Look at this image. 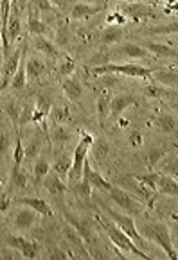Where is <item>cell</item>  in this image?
Instances as JSON below:
<instances>
[{
    "mask_svg": "<svg viewBox=\"0 0 178 260\" xmlns=\"http://www.w3.org/2000/svg\"><path fill=\"white\" fill-rule=\"evenodd\" d=\"M72 137V131L65 126V124H56L52 122V131H50V138L58 147H65V144Z\"/></svg>",
    "mask_w": 178,
    "mask_h": 260,
    "instance_id": "obj_28",
    "label": "cell"
},
{
    "mask_svg": "<svg viewBox=\"0 0 178 260\" xmlns=\"http://www.w3.org/2000/svg\"><path fill=\"white\" fill-rule=\"evenodd\" d=\"M144 92H146V95H150V97H164V90L157 88V86H147Z\"/></svg>",
    "mask_w": 178,
    "mask_h": 260,
    "instance_id": "obj_46",
    "label": "cell"
},
{
    "mask_svg": "<svg viewBox=\"0 0 178 260\" xmlns=\"http://www.w3.org/2000/svg\"><path fill=\"white\" fill-rule=\"evenodd\" d=\"M33 47H35V50L42 52L43 56L60 57V50H58V47H56V43L47 40L45 36H33Z\"/></svg>",
    "mask_w": 178,
    "mask_h": 260,
    "instance_id": "obj_26",
    "label": "cell"
},
{
    "mask_svg": "<svg viewBox=\"0 0 178 260\" xmlns=\"http://www.w3.org/2000/svg\"><path fill=\"white\" fill-rule=\"evenodd\" d=\"M8 207H9V198L6 196V190H2V205H0V210H2V214H6Z\"/></svg>",
    "mask_w": 178,
    "mask_h": 260,
    "instance_id": "obj_47",
    "label": "cell"
},
{
    "mask_svg": "<svg viewBox=\"0 0 178 260\" xmlns=\"http://www.w3.org/2000/svg\"><path fill=\"white\" fill-rule=\"evenodd\" d=\"M25 72H27L29 83L38 81L40 77L45 74V61L42 59V56H38V54H31V56L25 57Z\"/></svg>",
    "mask_w": 178,
    "mask_h": 260,
    "instance_id": "obj_17",
    "label": "cell"
},
{
    "mask_svg": "<svg viewBox=\"0 0 178 260\" xmlns=\"http://www.w3.org/2000/svg\"><path fill=\"white\" fill-rule=\"evenodd\" d=\"M13 0H2V6H11Z\"/></svg>",
    "mask_w": 178,
    "mask_h": 260,
    "instance_id": "obj_51",
    "label": "cell"
},
{
    "mask_svg": "<svg viewBox=\"0 0 178 260\" xmlns=\"http://www.w3.org/2000/svg\"><path fill=\"white\" fill-rule=\"evenodd\" d=\"M50 169L52 167H50L49 160L45 156L36 158L35 164H33V178H35L36 183H43V180H45V176L49 174Z\"/></svg>",
    "mask_w": 178,
    "mask_h": 260,
    "instance_id": "obj_30",
    "label": "cell"
},
{
    "mask_svg": "<svg viewBox=\"0 0 178 260\" xmlns=\"http://www.w3.org/2000/svg\"><path fill=\"white\" fill-rule=\"evenodd\" d=\"M157 192L171 198H178V181L169 174H159L157 180Z\"/></svg>",
    "mask_w": 178,
    "mask_h": 260,
    "instance_id": "obj_23",
    "label": "cell"
},
{
    "mask_svg": "<svg viewBox=\"0 0 178 260\" xmlns=\"http://www.w3.org/2000/svg\"><path fill=\"white\" fill-rule=\"evenodd\" d=\"M135 104V97L130 93H119V95L112 97V104H110V120H117L124 111L130 106Z\"/></svg>",
    "mask_w": 178,
    "mask_h": 260,
    "instance_id": "obj_14",
    "label": "cell"
},
{
    "mask_svg": "<svg viewBox=\"0 0 178 260\" xmlns=\"http://www.w3.org/2000/svg\"><path fill=\"white\" fill-rule=\"evenodd\" d=\"M157 180H159V174H146V176H137V181L142 183L144 187L151 188V190H157Z\"/></svg>",
    "mask_w": 178,
    "mask_h": 260,
    "instance_id": "obj_43",
    "label": "cell"
},
{
    "mask_svg": "<svg viewBox=\"0 0 178 260\" xmlns=\"http://www.w3.org/2000/svg\"><path fill=\"white\" fill-rule=\"evenodd\" d=\"M124 36H126V31H123V27L108 25L103 31H99V43L101 45H113V43L123 42Z\"/></svg>",
    "mask_w": 178,
    "mask_h": 260,
    "instance_id": "obj_20",
    "label": "cell"
},
{
    "mask_svg": "<svg viewBox=\"0 0 178 260\" xmlns=\"http://www.w3.org/2000/svg\"><path fill=\"white\" fill-rule=\"evenodd\" d=\"M153 79H157L159 83H162L167 88H178V72L171 69H160L153 70Z\"/></svg>",
    "mask_w": 178,
    "mask_h": 260,
    "instance_id": "obj_27",
    "label": "cell"
},
{
    "mask_svg": "<svg viewBox=\"0 0 178 260\" xmlns=\"http://www.w3.org/2000/svg\"><path fill=\"white\" fill-rule=\"evenodd\" d=\"M11 180L16 188H23L25 185H27V174H25V171H23L22 167H15V165H13Z\"/></svg>",
    "mask_w": 178,
    "mask_h": 260,
    "instance_id": "obj_39",
    "label": "cell"
},
{
    "mask_svg": "<svg viewBox=\"0 0 178 260\" xmlns=\"http://www.w3.org/2000/svg\"><path fill=\"white\" fill-rule=\"evenodd\" d=\"M27 81L29 79H27V72H25V61H22L18 72L15 74L11 84H9V88L15 90V92H18V90H23V88H25V84H27Z\"/></svg>",
    "mask_w": 178,
    "mask_h": 260,
    "instance_id": "obj_34",
    "label": "cell"
},
{
    "mask_svg": "<svg viewBox=\"0 0 178 260\" xmlns=\"http://www.w3.org/2000/svg\"><path fill=\"white\" fill-rule=\"evenodd\" d=\"M22 103H16L15 99H11L9 97L8 101H4V106H2V110H4V113H8V119L13 122V126L18 129V120H20V113H22Z\"/></svg>",
    "mask_w": 178,
    "mask_h": 260,
    "instance_id": "obj_29",
    "label": "cell"
},
{
    "mask_svg": "<svg viewBox=\"0 0 178 260\" xmlns=\"http://www.w3.org/2000/svg\"><path fill=\"white\" fill-rule=\"evenodd\" d=\"M101 226H103L105 234L108 235L112 244L115 246L117 249H121V251H124V253H130V255H133V256H139V258H144V260L151 258L146 251L140 249V246H137V242L133 241L130 235L124 234L123 230H121L112 219H101Z\"/></svg>",
    "mask_w": 178,
    "mask_h": 260,
    "instance_id": "obj_2",
    "label": "cell"
},
{
    "mask_svg": "<svg viewBox=\"0 0 178 260\" xmlns=\"http://www.w3.org/2000/svg\"><path fill=\"white\" fill-rule=\"evenodd\" d=\"M103 9V6H92L86 4V2H76L70 9V18L74 20H86L90 16L97 15V13Z\"/></svg>",
    "mask_w": 178,
    "mask_h": 260,
    "instance_id": "obj_21",
    "label": "cell"
},
{
    "mask_svg": "<svg viewBox=\"0 0 178 260\" xmlns=\"http://www.w3.org/2000/svg\"><path fill=\"white\" fill-rule=\"evenodd\" d=\"M96 76H126V77H139V79H151L153 70L146 69L137 63H124V65H115V63H105V65L92 67L90 70Z\"/></svg>",
    "mask_w": 178,
    "mask_h": 260,
    "instance_id": "obj_4",
    "label": "cell"
},
{
    "mask_svg": "<svg viewBox=\"0 0 178 260\" xmlns=\"http://www.w3.org/2000/svg\"><path fill=\"white\" fill-rule=\"evenodd\" d=\"M23 57H25V47H16L15 50H11L8 59L2 61V92H6V88L11 84L13 77L22 65Z\"/></svg>",
    "mask_w": 178,
    "mask_h": 260,
    "instance_id": "obj_7",
    "label": "cell"
},
{
    "mask_svg": "<svg viewBox=\"0 0 178 260\" xmlns=\"http://www.w3.org/2000/svg\"><path fill=\"white\" fill-rule=\"evenodd\" d=\"M110 104H112V95L108 92H101L97 95L96 110H97V119H99L101 126H105L106 120H110Z\"/></svg>",
    "mask_w": 178,
    "mask_h": 260,
    "instance_id": "obj_22",
    "label": "cell"
},
{
    "mask_svg": "<svg viewBox=\"0 0 178 260\" xmlns=\"http://www.w3.org/2000/svg\"><path fill=\"white\" fill-rule=\"evenodd\" d=\"M110 57H112V59L124 57V59H144V61H150V59H153L155 56H153L142 43L121 42V43H117L115 49L110 50Z\"/></svg>",
    "mask_w": 178,
    "mask_h": 260,
    "instance_id": "obj_5",
    "label": "cell"
},
{
    "mask_svg": "<svg viewBox=\"0 0 178 260\" xmlns=\"http://www.w3.org/2000/svg\"><path fill=\"white\" fill-rule=\"evenodd\" d=\"M128 140H130V146H133V147H139V146H142V137H140V133H132L128 137Z\"/></svg>",
    "mask_w": 178,
    "mask_h": 260,
    "instance_id": "obj_45",
    "label": "cell"
},
{
    "mask_svg": "<svg viewBox=\"0 0 178 260\" xmlns=\"http://www.w3.org/2000/svg\"><path fill=\"white\" fill-rule=\"evenodd\" d=\"M67 117H69V110L63 108V106L54 108V110L50 111V119H52V122H56V124H65Z\"/></svg>",
    "mask_w": 178,
    "mask_h": 260,
    "instance_id": "obj_42",
    "label": "cell"
},
{
    "mask_svg": "<svg viewBox=\"0 0 178 260\" xmlns=\"http://www.w3.org/2000/svg\"><path fill=\"white\" fill-rule=\"evenodd\" d=\"M144 32H146V35H151V36L178 35V20H173V22H167V23H160V25L147 27Z\"/></svg>",
    "mask_w": 178,
    "mask_h": 260,
    "instance_id": "obj_31",
    "label": "cell"
},
{
    "mask_svg": "<svg viewBox=\"0 0 178 260\" xmlns=\"http://www.w3.org/2000/svg\"><path fill=\"white\" fill-rule=\"evenodd\" d=\"M108 194H110V198H112L113 203H115L119 208H123V212H126V214L135 215V214H139V212H140L139 201H137L135 198H132L128 192H124L123 188H119V187H115V185H113V187L108 190Z\"/></svg>",
    "mask_w": 178,
    "mask_h": 260,
    "instance_id": "obj_10",
    "label": "cell"
},
{
    "mask_svg": "<svg viewBox=\"0 0 178 260\" xmlns=\"http://www.w3.org/2000/svg\"><path fill=\"white\" fill-rule=\"evenodd\" d=\"M76 194L79 196V198H85V199H88L90 196H92V185H90V181L86 180L85 176H83V180L79 181L78 185H76Z\"/></svg>",
    "mask_w": 178,
    "mask_h": 260,
    "instance_id": "obj_41",
    "label": "cell"
},
{
    "mask_svg": "<svg viewBox=\"0 0 178 260\" xmlns=\"http://www.w3.org/2000/svg\"><path fill=\"white\" fill-rule=\"evenodd\" d=\"M15 129L16 127L13 126V122L4 115V119H2V133H0V153H2V160L4 161L9 154L13 156V149H15V144H16V138L13 142V133H16Z\"/></svg>",
    "mask_w": 178,
    "mask_h": 260,
    "instance_id": "obj_11",
    "label": "cell"
},
{
    "mask_svg": "<svg viewBox=\"0 0 178 260\" xmlns=\"http://www.w3.org/2000/svg\"><path fill=\"white\" fill-rule=\"evenodd\" d=\"M40 217L42 215L36 210H33L31 207H25V205H20L18 208H15L11 214V224L16 232H25V230H31L35 224H38Z\"/></svg>",
    "mask_w": 178,
    "mask_h": 260,
    "instance_id": "obj_8",
    "label": "cell"
},
{
    "mask_svg": "<svg viewBox=\"0 0 178 260\" xmlns=\"http://www.w3.org/2000/svg\"><path fill=\"white\" fill-rule=\"evenodd\" d=\"M169 108L174 111V113L178 115V103H176V101H171V103H169Z\"/></svg>",
    "mask_w": 178,
    "mask_h": 260,
    "instance_id": "obj_49",
    "label": "cell"
},
{
    "mask_svg": "<svg viewBox=\"0 0 178 260\" xmlns=\"http://www.w3.org/2000/svg\"><path fill=\"white\" fill-rule=\"evenodd\" d=\"M15 2H16V4H18L22 9H25V8L29 6V0H15Z\"/></svg>",
    "mask_w": 178,
    "mask_h": 260,
    "instance_id": "obj_48",
    "label": "cell"
},
{
    "mask_svg": "<svg viewBox=\"0 0 178 260\" xmlns=\"http://www.w3.org/2000/svg\"><path fill=\"white\" fill-rule=\"evenodd\" d=\"M83 176L86 178V180L90 181V185H92V188H99V190H105V192H108L110 188L113 187L112 183H110L108 180H105V178L101 176L99 172L96 171V169L90 165V161L86 160L85 161V174Z\"/></svg>",
    "mask_w": 178,
    "mask_h": 260,
    "instance_id": "obj_18",
    "label": "cell"
},
{
    "mask_svg": "<svg viewBox=\"0 0 178 260\" xmlns=\"http://www.w3.org/2000/svg\"><path fill=\"white\" fill-rule=\"evenodd\" d=\"M62 90H63V93H65V97H67L69 103H76V101H79V97L83 95L81 81H79L76 76L63 77L62 79Z\"/></svg>",
    "mask_w": 178,
    "mask_h": 260,
    "instance_id": "obj_16",
    "label": "cell"
},
{
    "mask_svg": "<svg viewBox=\"0 0 178 260\" xmlns=\"http://www.w3.org/2000/svg\"><path fill=\"white\" fill-rule=\"evenodd\" d=\"M25 241H27V237H23L22 234H11V235H8V239H6V244H8L11 249H16V251L20 253V249H22L23 244H25Z\"/></svg>",
    "mask_w": 178,
    "mask_h": 260,
    "instance_id": "obj_40",
    "label": "cell"
},
{
    "mask_svg": "<svg viewBox=\"0 0 178 260\" xmlns=\"http://www.w3.org/2000/svg\"><path fill=\"white\" fill-rule=\"evenodd\" d=\"M119 11L126 18L132 20H142V18H153L159 15V9L147 2H121Z\"/></svg>",
    "mask_w": 178,
    "mask_h": 260,
    "instance_id": "obj_9",
    "label": "cell"
},
{
    "mask_svg": "<svg viewBox=\"0 0 178 260\" xmlns=\"http://www.w3.org/2000/svg\"><path fill=\"white\" fill-rule=\"evenodd\" d=\"M142 235L147 239V241L155 242V244L159 246L171 260L178 258L176 248H174V242H173V235H171L169 228H167L164 222H160V221L147 222V224L142 228Z\"/></svg>",
    "mask_w": 178,
    "mask_h": 260,
    "instance_id": "obj_3",
    "label": "cell"
},
{
    "mask_svg": "<svg viewBox=\"0 0 178 260\" xmlns=\"http://www.w3.org/2000/svg\"><path fill=\"white\" fill-rule=\"evenodd\" d=\"M96 138L92 135H88L86 131H81V138L76 144L72 151V167H70L69 176H67V183L69 187H76L79 181L83 180V174H85V161L88 156V151L92 149Z\"/></svg>",
    "mask_w": 178,
    "mask_h": 260,
    "instance_id": "obj_1",
    "label": "cell"
},
{
    "mask_svg": "<svg viewBox=\"0 0 178 260\" xmlns=\"http://www.w3.org/2000/svg\"><path fill=\"white\" fill-rule=\"evenodd\" d=\"M74 70H76V63H74V59L70 56H60L58 59V65H56V72L60 74L62 77H69L74 74Z\"/></svg>",
    "mask_w": 178,
    "mask_h": 260,
    "instance_id": "obj_33",
    "label": "cell"
},
{
    "mask_svg": "<svg viewBox=\"0 0 178 260\" xmlns=\"http://www.w3.org/2000/svg\"><path fill=\"white\" fill-rule=\"evenodd\" d=\"M108 144H106L105 138H96V142H94V146H92V156L94 160L101 161L103 158L108 154Z\"/></svg>",
    "mask_w": 178,
    "mask_h": 260,
    "instance_id": "obj_37",
    "label": "cell"
},
{
    "mask_svg": "<svg viewBox=\"0 0 178 260\" xmlns=\"http://www.w3.org/2000/svg\"><path fill=\"white\" fill-rule=\"evenodd\" d=\"M23 144H25V160L27 161L36 160L40 156V151H42V137L40 135H33Z\"/></svg>",
    "mask_w": 178,
    "mask_h": 260,
    "instance_id": "obj_32",
    "label": "cell"
},
{
    "mask_svg": "<svg viewBox=\"0 0 178 260\" xmlns=\"http://www.w3.org/2000/svg\"><path fill=\"white\" fill-rule=\"evenodd\" d=\"M70 167H72V154H67V149L65 147H62V151L56 153L52 169H54L62 178H67L69 176V172H70Z\"/></svg>",
    "mask_w": 178,
    "mask_h": 260,
    "instance_id": "obj_25",
    "label": "cell"
},
{
    "mask_svg": "<svg viewBox=\"0 0 178 260\" xmlns=\"http://www.w3.org/2000/svg\"><path fill=\"white\" fill-rule=\"evenodd\" d=\"M25 161V144L22 142V137H16L15 149H13V165L15 167H22V164Z\"/></svg>",
    "mask_w": 178,
    "mask_h": 260,
    "instance_id": "obj_35",
    "label": "cell"
},
{
    "mask_svg": "<svg viewBox=\"0 0 178 260\" xmlns=\"http://www.w3.org/2000/svg\"><path fill=\"white\" fill-rule=\"evenodd\" d=\"M142 45L146 47L157 59H176L178 61V49H174V47L166 45V43L153 42V40H146V42H142Z\"/></svg>",
    "mask_w": 178,
    "mask_h": 260,
    "instance_id": "obj_13",
    "label": "cell"
},
{
    "mask_svg": "<svg viewBox=\"0 0 178 260\" xmlns=\"http://www.w3.org/2000/svg\"><path fill=\"white\" fill-rule=\"evenodd\" d=\"M43 187L50 196H62L65 194V190L69 188V183L65 181V178H62L54 169H50L49 174L43 180Z\"/></svg>",
    "mask_w": 178,
    "mask_h": 260,
    "instance_id": "obj_15",
    "label": "cell"
},
{
    "mask_svg": "<svg viewBox=\"0 0 178 260\" xmlns=\"http://www.w3.org/2000/svg\"><path fill=\"white\" fill-rule=\"evenodd\" d=\"M126 16L123 15L121 11H115V13H112V15H108L106 16V23L108 25H117V27H123L124 23H126Z\"/></svg>",
    "mask_w": 178,
    "mask_h": 260,
    "instance_id": "obj_44",
    "label": "cell"
},
{
    "mask_svg": "<svg viewBox=\"0 0 178 260\" xmlns=\"http://www.w3.org/2000/svg\"><path fill=\"white\" fill-rule=\"evenodd\" d=\"M153 126L159 131H162V133H174V131L178 129L176 115H173L171 111H162V113H159L155 117Z\"/></svg>",
    "mask_w": 178,
    "mask_h": 260,
    "instance_id": "obj_19",
    "label": "cell"
},
{
    "mask_svg": "<svg viewBox=\"0 0 178 260\" xmlns=\"http://www.w3.org/2000/svg\"><path fill=\"white\" fill-rule=\"evenodd\" d=\"M35 108H36V104H33V103H25V104H23V106H22V113H20L18 127H23V126H27V124L33 122Z\"/></svg>",
    "mask_w": 178,
    "mask_h": 260,
    "instance_id": "obj_38",
    "label": "cell"
},
{
    "mask_svg": "<svg viewBox=\"0 0 178 260\" xmlns=\"http://www.w3.org/2000/svg\"><path fill=\"white\" fill-rule=\"evenodd\" d=\"M18 205H25V207H31L33 210L38 212L42 217H50L52 215V208L47 203L45 199L42 198H20Z\"/></svg>",
    "mask_w": 178,
    "mask_h": 260,
    "instance_id": "obj_24",
    "label": "cell"
},
{
    "mask_svg": "<svg viewBox=\"0 0 178 260\" xmlns=\"http://www.w3.org/2000/svg\"><path fill=\"white\" fill-rule=\"evenodd\" d=\"M174 234H176V235H178V224H176V228H174Z\"/></svg>",
    "mask_w": 178,
    "mask_h": 260,
    "instance_id": "obj_53",
    "label": "cell"
},
{
    "mask_svg": "<svg viewBox=\"0 0 178 260\" xmlns=\"http://www.w3.org/2000/svg\"><path fill=\"white\" fill-rule=\"evenodd\" d=\"M20 11H22V8L13 0L11 13H9V22H8V38L11 45H15L20 36H22V18H20Z\"/></svg>",
    "mask_w": 178,
    "mask_h": 260,
    "instance_id": "obj_12",
    "label": "cell"
},
{
    "mask_svg": "<svg viewBox=\"0 0 178 260\" xmlns=\"http://www.w3.org/2000/svg\"><path fill=\"white\" fill-rule=\"evenodd\" d=\"M103 210H105V214L108 215L121 230H123L124 234L130 235L139 246H144V235L137 230L135 221H133L132 215L126 214V212H117V210H113V208H106V207H103Z\"/></svg>",
    "mask_w": 178,
    "mask_h": 260,
    "instance_id": "obj_6",
    "label": "cell"
},
{
    "mask_svg": "<svg viewBox=\"0 0 178 260\" xmlns=\"http://www.w3.org/2000/svg\"><path fill=\"white\" fill-rule=\"evenodd\" d=\"M110 2H117V4H121V2H147V0H110Z\"/></svg>",
    "mask_w": 178,
    "mask_h": 260,
    "instance_id": "obj_50",
    "label": "cell"
},
{
    "mask_svg": "<svg viewBox=\"0 0 178 260\" xmlns=\"http://www.w3.org/2000/svg\"><path fill=\"white\" fill-rule=\"evenodd\" d=\"M174 45H178V35L174 36Z\"/></svg>",
    "mask_w": 178,
    "mask_h": 260,
    "instance_id": "obj_52",
    "label": "cell"
},
{
    "mask_svg": "<svg viewBox=\"0 0 178 260\" xmlns=\"http://www.w3.org/2000/svg\"><path fill=\"white\" fill-rule=\"evenodd\" d=\"M20 255L23 256V258H27V260H35L40 256V246L38 242L31 241V239H27L25 241V244H23V248L20 249Z\"/></svg>",
    "mask_w": 178,
    "mask_h": 260,
    "instance_id": "obj_36",
    "label": "cell"
}]
</instances>
